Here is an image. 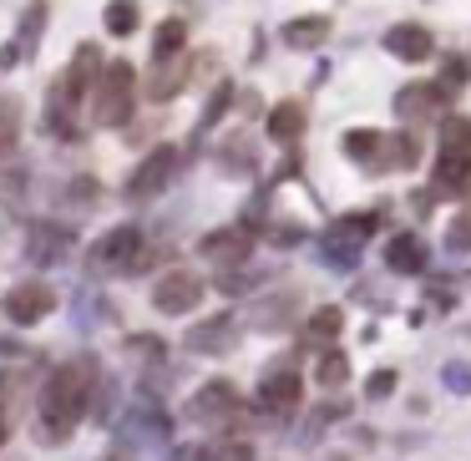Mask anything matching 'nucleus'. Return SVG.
<instances>
[{
    "instance_id": "nucleus-1",
    "label": "nucleus",
    "mask_w": 471,
    "mask_h": 461,
    "mask_svg": "<svg viewBox=\"0 0 471 461\" xmlns=\"http://www.w3.org/2000/svg\"><path fill=\"white\" fill-rule=\"evenodd\" d=\"M87 400H92V360H71V366H56L41 381V400H36V441L41 446H62L71 431L81 426L87 416Z\"/></svg>"
},
{
    "instance_id": "nucleus-2",
    "label": "nucleus",
    "mask_w": 471,
    "mask_h": 461,
    "mask_svg": "<svg viewBox=\"0 0 471 461\" xmlns=\"http://www.w3.org/2000/svg\"><path fill=\"white\" fill-rule=\"evenodd\" d=\"M102 71H107V62H102L96 46H81L77 56H71V66L51 81V96H46V128L51 132L77 137V107L87 102V92H96Z\"/></svg>"
},
{
    "instance_id": "nucleus-3",
    "label": "nucleus",
    "mask_w": 471,
    "mask_h": 461,
    "mask_svg": "<svg viewBox=\"0 0 471 461\" xmlns=\"http://www.w3.org/2000/svg\"><path fill=\"white\" fill-rule=\"evenodd\" d=\"M132 111H137V71L127 62H107L92 92V122L96 128H127Z\"/></svg>"
},
{
    "instance_id": "nucleus-4",
    "label": "nucleus",
    "mask_w": 471,
    "mask_h": 461,
    "mask_svg": "<svg viewBox=\"0 0 471 461\" xmlns=\"http://www.w3.org/2000/svg\"><path fill=\"white\" fill-rule=\"evenodd\" d=\"M203 274H193V269H168L162 279L153 284V304H157V315H193L198 304H203Z\"/></svg>"
},
{
    "instance_id": "nucleus-5",
    "label": "nucleus",
    "mask_w": 471,
    "mask_h": 461,
    "mask_svg": "<svg viewBox=\"0 0 471 461\" xmlns=\"http://www.w3.org/2000/svg\"><path fill=\"white\" fill-rule=\"evenodd\" d=\"M137 259H142V234L132 228V223L112 228V234H102V239L92 243L96 269H137Z\"/></svg>"
},
{
    "instance_id": "nucleus-6",
    "label": "nucleus",
    "mask_w": 471,
    "mask_h": 461,
    "mask_svg": "<svg viewBox=\"0 0 471 461\" xmlns=\"http://www.w3.org/2000/svg\"><path fill=\"white\" fill-rule=\"evenodd\" d=\"M173 173H178V147H153L147 158L137 162V173H132V183H127V193L132 198H153V193H162L168 183H173Z\"/></svg>"
},
{
    "instance_id": "nucleus-7",
    "label": "nucleus",
    "mask_w": 471,
    "mask_h": 461,
    "mask_svg": "<svg viewBox=\"0 0 471 461\" xmlns=\"http://www.w3.org/2000/svg\"><path fill=\"white\" fill-rule=\"evenodd\" d=\"M0 304H5L11 325H41V319L56 309V294H51L46 284H11Z\"/></svg>"
},
{
    "instance_id": "nucleus-8",
    "label": "nucleus",
    "mask_w": 471,
    "mask_h": 461,
    "mask_svg": "<svg viewBox=\"0 0 471 461\" xmlns=\"http://www.w3.org/2000/svg\"><path fill=\"white\" fill-rule=\"evenodd\" d=\"M198 254L213 259V264L238 269V264H249V254H253V234H249V228H213V234L198 243Z\"/></svg>"
},
{
    "instance_id": "nucleus-9",
    "label": "nucleus",
    "mask_w": 471,
    "mask_h": 461,
    "mask_svg": "<svg viewBox=\"0 0 471 461\" xmlns=\"http://www.w3.org/2000/svg\"><path fill=\"white\" fill-rule=\"evenodd\" d=\"M193 66L198 62H193L188 51H183V56H168V62H153V71H147V96H153V102H173V96L193 81Z\"/></svg>"
},
{
    "instance_id": "nucleus-10",
    "label": "nucleus",
    "mask_w": 471,
    "mask_h": 461,
    "mask_svg": "<svg viewBox=\"0 0 471 461\" xmlns=\"http://www.w3.org/2000/svg\"><path fill=\"white\" fill-rule=\"evenodd\" d=\"M234 411H238V391H234L228 381L198 385V396L188 400V416H193V421H203V426H213V421H228Z\"/></svg>"
},
{
    "instance_id": "nucleus-11",
    "label": "nucleus",
    "mask_w": 471,
    "mask_h": 461,
    "mask_svg": "<svg viewBox=\"0 0 471 461\" xmlns=\"http://www.w3.org/2000/svg\"><path fill=\"white\" fill-rule=\"evenodd\" d=\"M376 228V213H350V218H340L330 228V239H325V249H330L335 264H355V254H360L365 234Z\"/></svg>"
},
{
    "instance_id": "nucleus-12",
    "label": "nucleus",
    "mask_w": 471,
    "mask_h": 461,
    "mask_svg": "<svg viewBox=\"0 0 471 461\" xmlns=\"http://www.w3.org/2000/svg\"><path fill=\"white\" fill-rule=\"evenodd\" d=\"M446 102H451V92H446L441 81H410L406 92L395 96V111H401V117H410V122H421V117L446 111Z\"/></svg>"
},
{
    "instance_id": "nucleus-13",
    "label": "nucleus",
    "mask_w": 471,
    "mask_h": 461,
    "mask_svg": "<svg viewBox=\"0 0 471 461\" xmlns=\"http://www.w3.org/2000/svg\"><path fill=\"white\" fill-rule=\"evenodd\" d=\"M385 51L401 56V62H431L436 36L426 31V26H416V21H406V26H391V31H385Z\"/></svg>"
},
{
    "instance_id": "nucleus-14",
    "label": "nucleus",
    "mask_w": 471,
    "mask_h": 461,
    "mask_svg": "<svg viewBox=\"0 0 471 461\" xmlns=\"http://www.w3.org/2000/svg\"><path fill=\"white\" fill-rule=\"evenodd\" d=\"M259 400H264L269 411H294L299 400H304V375L294 370H274L259 381Z\"/></svg>"
},
{
    "instance_id": "nucleus-15",
    "label": "nucleus",
    "mask_w": 471,
    "mask_h": 461,
    "mask_svg": "<svg viewBox=\"0 0 471 461\" xmlns=\"http://www.w3.org/2000/svg\"><path fill=\"white\" fill-rule=\"evenodd\" d=\"M340 330H345V315H340L335 304H325V309H314V315L304 319V330H299V340H304V345H314V350L325 355V350H335V340H340Z\"/></svg>"
},
{
    "instance_id": "nucleus-16",
    "label": "nucleus",
    "mask_w": 471,
    "mask_h": 461,
    "mask_svg": "<svg viewBox=\"0 0 471 461\" xmlns=\"http://www.w3.org/2000/svg\"><path fill=\"white\" fill-rule=\"evenodd\" d=\"M385 264H391L395 274H421L426 269V243L416 239V234H395V239L385 243Z\"/></svg>"
},
{
    "instance_id": "nucleus-17",
    "label": "nucleus",
    "mask_w": 471,
    "mask_h": 461,
    "mask_svg": "<svg viewBox=\"0 0 471 461\" xmlns=\"http://www.w3.org/2000/svg\"><path fill=\"white\" fill-rule=\"evenodd\" d=\"M304 122H310L304 102H279V107L269 111V137H274V143H299Z\"/></svg>"
},
{
    "instance_id": "nucleus-18",
    "label": "nucleus",
    "mask_w": 471,
    "mask_h": 461,
    "mask_svg": "<svg viewBox=\"0 0 471 461\" xmlns=\"http://www.w3.org/2000/svg\"><path fill=\"white\" fill-rule=\"evenodd\" d=\"M446 162H471V117H446L441 122V152Z\"/></svg>"
},
{
    "instance_id": "nucleus-19",
    "label": "nucleus",
    "mask_w": 471,
    "mask_h": 461,
    "mask_svg": "<svg viewBox=\"0 0 471 461\" xmlns=\"http://www.w3.org/2000/svg\"><path fill=\"white\" fill-rule=\"evenodd\" d=\"M325 36H330V21L325 16H299L284 26V41L294 51H310V46H325Z\"/></svg>"
},
{
    "instance_id": "nucleus-20",
    "label": "nucleus",
    "mask_w": 471,
    "mask_h": 461,
    "mask_svg": "<svg viewBox=\"0 0 471 461\" xmlns=\"http://www.w3.org/2000/svg\"><path fill=\"white\" fill-rule=\"evenodd\" d=\"M71 249V228H56V223H41L31 234V254L41 259V264H56V259Z\"/></svg>"
},
{
    "instance_id": "nucleus-21",
    "label": "nucleus",
    "mask_w": 471,
    "mask_h": 461,
    "mask_svg": "<svg viewBox=\"0 0 471 461\" xmlns=\"http://www.w3.org/2000/svg\"><path fill=\"white\" fill-rule=\"evenodd\" d=\"M345 152L355 162H365V168H380V158H385V132H370V128L345 132Z\"/></svg>"
},
{
    "instance_id": "nucleus-22",
    "label": "nucleus",
    "mask_w": 471,
    "mask_h": 461,
    "mask_svg": "<svg viewBox=\"0 0 471 461\" xmlns=\"http://www.w3.org/2000/svg\"><path fill=\"white\" fill-rule=\"evenodd\" d=\"M436 193H441V198H467V193H471V162L436 158Z\"/></svg>"
},
{
    "instance_id": "nucleus-23",
    "label": "nucleus",
    "mask_w": 471,
    "mask_h": 461,
    "mask_svg": "<svg viewBox=\"0 0 471 461\" xmlns=\"http://www.w3.org/2000/svg\"><path fill=\"white\" fill-rule=\"evenodd\" d=\"M188 51V26L183 21H162L157 26V36H153V62H168V56H183Z\"/></svg>"
},
{
    "instance_id": "nucleus-24",
    "label": "nucleus",
    "mask_w": 471,
    "mask_h": 461,
    "mask_svg": "<svg viewBox=\"0 0 471 461\" xmlns=\"http://www.w3.org/2000/svg\"><path fill=\"white\" fill-rule=\"evenodd\" d=\"M416 162H421V143H416L410 132L385 137V158H380V168H416Z\"/></svg>"
},
{
    "instance_id": "nucleus-25",
    "label": "nucleus",
    "mask_w": 471,
    "mask_h": 461,
    "mask_svg": "<svg viewBox=\"0 0 471 461\" xmlns=\"http://www.w3.org/2000/svg\"><path fill=\"white\" fill-rule=\"evenodd\" d=\"M314 381L330 385V391H335V385H345L350 381V355L345 350H325V355H319V366H314Z\"/></svg>"
},
{
    "instance_id": "nucleus-26",
    "label": "nucleus",
    "mask_w": 471,
    "mask_h": 461,
    "mask_svg": "<svg viewBox=\"0 0 471 461\" xmlns=\"http://www.w3.org/2000/svg\"><path fill=\"white\" fill-rule=\"evenodd\" d=\"M16 137H21V128H16V107L5 102V107H0V173L11 168V158H16Z\"/></svg>"
},
{
    "instance_id": "nucleus-27",
    "label": "nucleus",
    "mask_w": 471,
    "mask_h": 461,
    "mask_svg": "<svg viewBox=\"0 0 471 461\" xmlns=\"http://www.w3.org/2000/svg\"><path fill=\"white\" fill-rule=\"evenodd\" d=\"M107 31L112 36H132L137 31V0H112L107 5Z\"/></svg>"
},
{
    "instance_id": "nucleus-28",
    "label": "nucleus",
    "mask_w": 471,
    "mask_h": 461,
    "mask_svg": "<svg viewBox=\"0 0 471 461\" xmlns=\"http://www.w3.org/2000/svg\"><path fill=\"white\" fill-rule=\"evenodd\" d=\"M223 334H228V315H219V319H208V325H198L188 340H193V350H219Z\"/></svg>"
},
{
    "instance_id": "nucleus-29",
    "label": "nucleus",
    "mask_w": 471,
    "mask_h": 461,
    "mask_svg": "<svg viewBox=\"0 0 471 461\" xmlns=\"http://www.w3.org/2000/svg\"><path fill=\"white\" fill-rule=\"evenodd\" d=\"M446 249L451 254H471V208H461L451 218V228H446Z\"/></svg>"
},
{
    "instance_id": "nucleus-30",
    "label": "nucleus",
    "mask_w": 471,
    "mask_h": 461,
    "mask_svg": "<svg viewBox=\"0 0 471 461\" xmlns=\"http://www.w3.org/2000/svg\"><path fill=\"white\" fill-rule=\"evenodd\" d=\"M203 461H253V446L249 441H228L219 451H203Z\"/></svg>"
},
{
    "instance_id": "nucleus-31",
    "label": "nucleus",
    "mask_w": 471,
    "mask_h": 461,
    "mask_svg": "<svg viewBox=\"0 0 471 461\" xmlns=\"http://www.w3.org/2000/svg\"><path fill=\"white\" fill-rule=\"evenodd\" d=\"M467 77H471V62H467V56H451V62H446V71H441V86H446V92H456Z\"/></svg>"
},
{
    "instance_id": "nucleus-32",
    "label": "nucleus",
    "mask_w": 471,
    "mask_h": 461,
    "mask_svg": "<svg viewBox=\"0 0 471 461\" xmlns=\"http://www.w3.org/2000/svg\"><path fill=\"white\" fill-rule=\"evenodd\" d=\"M391 391H395V370H376V375H370V385H365V396H370V400L391 396Z\"/></svg>"
},
{
    "instance_id": "nucleus-33",
    "label": "nucleus",
    "mask_w": 471,
    "mask_h": 461,
    "mask_svg": "<svg viewBox=\"0 0 471 461\" xmlns=\"http://www.w3.org/2000/svg\"><path fill=\"white\" fill-rule=\"evenodd\" d=\"M228 102H234V92H228V86H219V92H213V102H208V111H203L208 128H213V122L223 117V107H228Z\"/></svg>"
},
{
    "instance_id": "nucleus-34",
    "label": "nucleus",
    "mask_w": 471,
    "mask_h": 461,
    "mask_svg": "<svg viewBox=\"0 0 471 461\" xmlns=\"http://www.w3.org/2000/svg\"><path fill=\"white\" fill-rule=\"evenodd\" d=\"M41 21H46V5H31V21L21 26V36H26V46H36V36H41Z\"/></svg>"
},
{
    "instance_id": "nucleus-35",
    "label": "nucleus",
    "mask_w": 471,
    "mask_h": 461,
    "mask_svg": "<svg viewBox=\"0 0 471 461\" xmlns=\"http://www.w3.org/2000/svg\"><path fill=\"white\" fill-rule=\"evenodd\" d=\"M11 426H16V421H11V406L0 400V446H5V436H11Z\"/></svg>"
},
{
    "instance_id": "nucleus-36",
    "label": "nucleus",
    "mask_w": 471,
    "mask_h": 461,
    "mask_svg": "<svg viewBox=\"0 0 471 461\" xmlns=\"http://www.w3.org/2000/svg\"><path fill=\"white\" fill-rule=\"evenodd\" d=\"M107 461H122V457H107Z\"/></svg>"
}]
</instances>
